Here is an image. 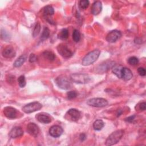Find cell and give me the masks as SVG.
<instances>
[{
    "mask_svg": "<svg viewBox=\"0 0 146 146\" xmlns=\"http://www.w3.org/2000/svg\"><path fill=\"white\" fill-rule=\"evenodd\" d=\"M112 71L117 78L124 80H129L133 76L132 72L129 68L120 64H115L112 67Z\"/></svg>",
    "mask_w": 146,
    "mask_h": 146,
    "instance_id": "cell-1",
    "label": "cell"
},
{
    "mask_svg": "<svg viewBox=\"0 0 146 146\" xmlns=\"http://www.w3.org/2000/svg\"><path fill=\"white\" fill-rule=\"evenodd\" d=\"M124 131L123 129H118L113 132L107 137L105 144L106 145H112L118 143L123 137Z\"/></svg>",
    "mask_w": 146,
    "mask_h": 146,
    "instance_id": "cell-2",
    "label": "cell"
},
{
    "mask_svg": "<svg viewBox=\"0 0 146 146\" xmlns=\"http://www.w3.org/2000/svg\"><path fill=\"white\" fill-rule=\"evenodd\" d=\"M71 80L65 75L58 76L55 79L56 85L62 90H69L72 87Z\"/></svg>",
    "mask_w": 146,
    "mask_h": 146,
    "instance_id": "cell-3",
    "label": "cell"
},
{
    "mask_svg": "<svg viewBox=\"0 0 146 146\" xmlns=\"http://www.w3.org/2000/svg\"><path fill=\"white\" fill-rule=\"evenodd\" d=\"M100 51L99 50H95L88 53L82 60V64L84 66H89L94 63L99 58Z\"/></svg>",
    "mask_w": 146,
    "mask_h": 146,
    "instance_id": "cell-4",
    "label": "cell"
},
{
    "mask_svg": "<svg viewBox=\"0 0 146 146\" xmlns=\"http://www.w3.org/2000/svg\"><path fill=\"white\" fill-rule=\"evenodd\" d=\"M70 79L72 82L79 84L87 83L91 80L90 77L88 75L80 73L72 74V75H71Z\"/></svg>",
    "mask_w": 146,
    "mask_h": 146,
    "instance_id": "cell-5",
    "label": "cell"
},
{
    "mask_svg": "<svg viewBox=\"0 0 146 146\" xmlns=\"http://www.w3.org/2000/svg\"><path fill=\"white\" fill-rule=\"evenodd\" d=\"M108 101L102 98H92L87 101V104L94 107H103L108 104Z\"/></svg>",
    "mask_w": 146,
    "mask_h": 146,
    "instance_id": "cell-6",
    "label": "cell"
},
{
    "mask_svg": "<svg viewBox=\"0 0 146 146\" xmlns=\"http://www.w3.org/2000/svg\"><path fill=\"white\" fill-rule=\"evenodd\" d=\"M42 107L41 103L38 102L30 103L22 107V110L25 113H31L40 110Z\"/></svg>",
    "mask_w": 146,
    "mask_h": 146,
    "instance_id": "cell-7",
    "label": "cell"
},
{
    "mask_svg": "<svg viewBox=\"0 0 146 146\" xmlns=\"http://www.w3.org/2000/svg\"><path fill=\"white\" fill-rule=\"evenodd\" d=\"M56 48L58 53L63 58H68L72 55V52L63 43L58 44Z\"/></svg>",
    "mask_w": 146,
    "mask_h": 146,
    "instance_id": "cell-8",
    "label": "cell"
},
{
    "mask_svg": "<svg viewBox=\"0 0 146 146\" xmlns=\"http://www.w3.org/2000/svg\"><path fill=\"white\" fill-rule=\"evenodd\" d=\"M3 112L4 115L9 118V119H15L18 117V111L15 109V108L11 107V106H7L3 108Z\"/></svg>",
    "mask_w": 146,
    "mask_h": 146,
    "instance_id": "cell-9",
    "label": "cell"
},
{
    "mask_svg": "<svg viewBox=\"0 0 146 146\" xmlns=\"http://www.w3.org/2000/svg\"><path fill=\"white\" fill-rule=\"evenodd\" d=\"M121 36L120 31L115 30L110 31L106 36V40L110 43H114Z\"/></svg>",
    "mask_w": 146,
    "mask_h": 146,
    "instance_id": "cell-10",
    "label": "cell"
},
{
    "mask_svg": "<svg viewBox=\"0 0 146 146\" xmlns=\"http://www.w3.org/2000/svg\"><path fill=\"white\" fill-rule=\"evenodd\" d=\"M66 116L69 117V120L76 121L80 117V112L75 108H71L67 112Z\"/></svg>",
    "mask_w": 146,
    "mask_h": 146,
    "instance_id": "cell-11",
    "label": "cell"
},
{
    "mask_svg": "<svg viewBox=\"0 0 146 146\" xmlns=\"http://www.w3.org/2000/svg\"><path fill=\"white\" fill-rule=\"evenodd\" d=\"M26 131L29 135L35 137L38 136L39 130L36 124H35L34 123H30L27 125Z\"/></svg>",
    "mask_w": 146,
    "mask_h": 146,
    "instance_id": "cell-12",
    "label": "cell"
},
{
    "mask_svg": "<svg viewBox=\"0 0 146 146\" xmlns=\"http://www.w3.org/2000/svg\"><path fill=\"white\" fill-rule=\"evenodd\" d=\"M63 129L59 125H53L50 127L49 129V133L50 135L54 137H59L63 133Z\"/></svg>",
    "mask_w": 146,
    "mask_h": 146,
    "instance_id": "cell-13",
    "label": "cell"
},
{
    "mask_svg": "<svg viewBox=\"0 0 146 146\" xmlns=\"http://www.w3.org/2000/svg\"><path fill=\"white\" fill-rule=\"evenodd\" d=\"M115 62L113 61L107 60L102 63L98 67V72H104L110 69L115 65Z\"/></svg>",
    "mask_w": 146,
    "mask_h": 146,
    "instance_id": "cell-14",
    "label": "cell"
},
{
    "mask_svg": "<svg viewBox=\"0 0 146 146\" xmlns=\"http://www.w3.org/2000/svg\"><path fill=\"white\" fill-rule=\"evenodd\" d=\"M23 135V131L20 127H13L9 132V136L13 139L21 137Z\"/></svg>",
    "mask_w": 146,
    "mask_h": 146,
    "instance_id": "cell-15",
    "label": "cell"
},
{
    "mask_svg": "<svg viewBox=\"0 0 146 146\" xmlns=\"http://www.w3.org/2000/svg\"><path fill=\"white\" fill-rule=\"evenodd\" d=\"M2 55L6 58H12L15 56V52L14 48L10 46L6 47L2 51Z\"/></svg>",
    "mask_w": 146,
    "mask_h": 146,
    "instance_id": "cell-16",
    "label": "cell"
},
{
    "mask_svg": "<svg viewBox=\"0 0 146 146\" xmlns=\"http://www.w3.org/2000/svg\"><path fill=\"white\" fill-rule=\"evenodd\" d=\"M36 119L38 121L43 123L48 124L51 121V117L47 113H38L35 116Z\"/></svg>",
    "mask_w": 146,
    "mask_h": 146,
    "instance_id": "cell-17",
    "label": "cell"
},
{
    "mask_svg": "<svg viewBox=\"0 0 146 146\" xmlns=\"http://www.w3.org/2000/svg\"><path fill=\"white\" fill-rule=\"evenodd\" d=\"M102 10V5L100 1H95L92 5L91 13L95 15H98Z\"/></svg>",
    "mask_w": 146,
    "mask_h": 146,
    "instance_id": "cell-18",
    "label": "cell"
},
{
    "mask_svg": "<svg viewBox=\"0 0 146 146\" xmlns=\"http://www.w3.org/2000/svg\"><path fill=\"white\" fill-rule=\"evenodd\" d=\"M27 56L25 55H22L19 58H17V59L14 62V66L15 67H21L26 60Z\"/></svg>",
    "mask_w": 146,
    "mask_h": 146,
    "instance_id": "cell-19",
    "label": "cell"
},
{
    "mask_svg": "<svg viewBox=\"0 0 146 146\" xmlns=\"http://www.w3.org/2000/svg\"><path fill=\"white\" fill-rule=\"evenodd\" d=\"M54 9L50 5L46 6L43 9V14L46 17L51 16L54 14Z\"/></svg>",
    "mask_w": 146,
    "mask_h": 146,
    "instance_id": "cell-20",
    "label": "cell"
},
{
    "mask_svg": "<svg viewBox=\"0 0 146 146\" xmlns=\"http://www.w3.org/2000/svg\"><path fill=\"white\" fill-rule=\"evenodd\" d=\"M104 125V123L103 121V120L100 119H98L96 121H94L93 124V127L94 129L96 131H100L101 130Z\"/></svg>",
    "mask_w": 146,
    "mask_h": 146,
    "instance_id": "cell-21",
    "label": "cell"
},
{
    "mask_svg": "<svg viewBox=\"0 0 146 146\" xmlns=\"http://www.w3.org/2000/svg\"><path fill=\"white\" fill-rule=\"evenodd\" d=\"M43 57L50 60V61H53L55 59V55L51 51H45L42 54Z\"/></svg>",
    "mask_w": 146,
    "mask_h": 146,
    "instance_id": "cell-22",
    "label": "cell"
},
{
    "mask_svg": "<svg viewBox=\"0 0 146 146\" xmlns=\"http://www.w3.org/2000/svg\"><path fill=\"white\" fill-rule=\"evenodd\" d=\"M58 38L62 40H65L67 39L68 36V30L67 29H62L58 35Z\"/></svg>",
    "mask_w": 146,
    "mask_h": 146,
    "instance_id": "cell-23",
    "label": "cell"
},
{
    "mask_svg": "<svg viewBox=\"0 0 146 146\" xmlns=\"http://www.w3.org/2000/svg\"><path fill=\"white\" fill-rule=\"evenodd\" d=\"M49 36H50V30L48 29V27H44L42 31L40 39L42 41H43V40L48 39L49 38Z\"/></svg>",
    "mask_w": 146,
    "mask_h": 146,
    "instance_id": "cell-24",
    "label": "cell"
},
{
    "mask_svg": "<svg viewBox=\"0 0 146 146\" xmlns=\"http://www.w3.org/2000/svg\"><path fill=\"white\" fill-rule=\"evenodd\" d=\"M72 39L75 42H78L80 39V33L79 30L75 29L72 33Z\"/></svg>",
    "mask_w": 146,
    "mask_h": 146,
    "instance_id": "cell-25",
    "label": "cell"
},
{
    "mask_svg": "<svg viewBox=\"0 0 146 146\" xmlns=\"http://www.w3.org/2000/svg\"><path fill=\"white\" fill-rule=\"evenodd\" d=\"M40 25L39 22H37L34 27V29L33 30V36L34 37H35L36 36L39 32H40Z\"/></svg>",
    "mask_w": 146,
    "mask_h": 146,
    "instance_id": "cell-26",
    "label": "cell"
},
{
    "mask_svg": "<svg viewBox=\"0 0 146 146\" xmlns=\"http://www.w3.org/2000/svg\"><path fill=\"white\" fill-rule=\"evenodd\" d=\"M18 84L20 87L23 88L26 86V79L24 75H21L18 79Z\"/></svg>",
    "mask_w": 146,
    "mask_h": 146,
    "instance_id": "cell-27",
    "label": "cell"
},
{
    "mask_svg": "<svg viewBox=\"0 0 146 146\" xmlns=\"http://www.w3.org/2000/svg\"><path fill=\"white\" fill-rule=\"evenodd\" d=\"M90 2L88 0H82L79 2V7L81 9H86L89 6Z\"/></svg>",
    "mask_w": 146,
    "mask_h": 146,
    "instance_id": "cell-28",
    "label": "cell"
},
{
    "mask_svg": "<svg viewBox=\"0 0 146 146\" xmlns=\"http://www.w3.org/2000/svg\"><path fill=\"white\" fill-rule=\"evenodd\" d=\"M128 63L130 65L135 66V65H137L138 64L139 59L136 57H135V56H131V57L128 58Z\"/></svg>",
    "mask_w": 146,
    "mask_h": 146,
    "instance_id": "cell-29",
    "label": "cell"
},
{
    "mask_svg": "<svg viewBox=\"0 0 146 146\" xmlns=\"http://www.w3.org/2000/svg\"><path fill=\"white\" fill-rule=\"evenodd\" d=\"M77 95H78V94L75 91H71L67 93V98L70 100L75 98L77 96Z\"/></svg>",
    "mask_w": 146,
    "mask_h": 146,
    "instance_id": "cell-30",
    "label": "cell"
},
{
    "mask_svg": "<svg viewBox=\"0 0 146 146\" xmlns=\"http://www.w3.org/2000/svg\"><path fill=\"white\" fill-rule=\"evenodd\" d=\"M137 72H138V74L140 76H144L146 74V71H145V68H143V67H139V68H138Z\"/></svg>",
    "mask_w": 146,
    "mask_h": 146,
    "instance_id": "cell-31",
    "label": "cell"
},
{
    "mask_svg": "<svg viewBox=\"0 0 146 146\" xmlns=\"http://www.w3.org/2000/svg\"><path fill=\"white\" fill-rule=\"evenodd\" d=\"M37 60V56L34 54H31L29 56V61L31 63H33L36 62Z\"/></svg>",
    "mask_w": 146,
    "mask_h": 146,
    "instance_id": "cell-32",
    "label": "cell"
},
{
    "mask_svg": "<svg viewBox=\"0 0 146 146\" xmlns=\"http://www.w3.org/2000/svg\"><path fill=\"white\" fill-rule=\"evenodd\" d=\"M139 108L140 110L144 111L146 109V103H145V102H142V103H140V104L139 105Z\"/></svg>",
    "mask_w": 146,
    "mask_h": 146,
    "instance_id": "cell-33",
    "label": "cell"
},
{
    "mask_svg": "<svg viewBox=\"0 0 146 146\" xmlns=\"http://www.w3.org/2000/svg\"><path fill=\"white\" fill-rule=\"evenodd\" d=\"M135 115H132V116H130L127 118L125 119V121H127V122H129V123H131L133 121V120L135 119Z\"/></svg>",
    "mask_w": 146,
    "mask_h": 146,
    "instance_id": "cell-34",
    "label": "cell"
},
{
    "mask_svg": "<svg viewBox=\"0 0 146 146\" xmlns=\"http://www.w3.org/2000/svg\"><path fill=\"white\" fill-rule=\"evenodd\" d=\"M1 34H4V37L2 38V39H3L4 40H7V39H9V34L4 30L3 31V30H1Z\"/></svg>",
    "mask_w": 146,
    "mask_h": 146,
    "instance_id": "cell-35",
    "label": "cell"
},
{
    "mask_svg": "<svg viewBox=\"0 0 146 146\" xmlns=\"http://www.w3.org/2000/svg\"><path fill=\"white\" fill-rule=\"evenodd\" d=\"M79 139H80V141H83L85 140L86 139V135H85L84 133H81V134L80 135V136H79Z\"/></svg>",
    "mask_w": 146,
    "mask_h": 146,
    "instance_id": "cell-36",
    "label": "cell"
}]
</instances>
